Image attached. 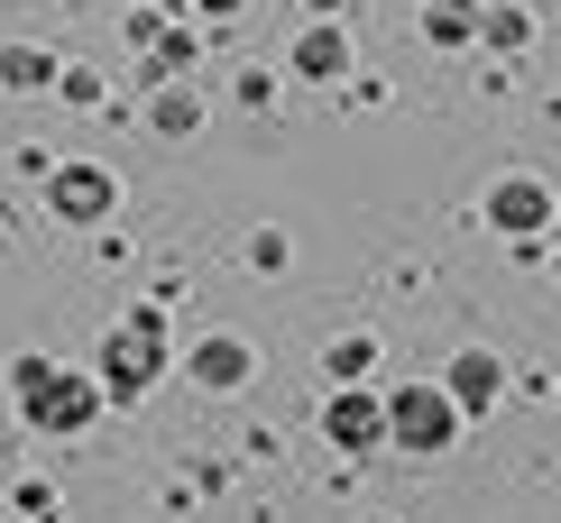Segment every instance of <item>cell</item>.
<instances>
[{
    "label": "cell",
    "instance_id": "1",
    "mask_svg": "<svg viewBox=\"0 0 561 523\" xmlns=\"http://www.w3.org/2000/svg\"><path fill=\"white\" fill-rule=\"evenodd\" d=\"M19 395H28V414L46 422V432H75V422H92V386H83V376H56L46 359H19Z\"/></svg>",
    "mask_w": 561,
    "mask_h": 523
},
{
    "label": "cell",
    "instance_id": "2",
    "mask_svg": "<svg viewBox=\"0 0 561 523\" xmlns=\"http://www.w3.org/2000/svg\"><path fill=\"white\" fill-rule=\"evenodd\" d=\"M102 202H111V184L92 175V165H75V175H56V211H65V221H102Z\"/></svg>",
    "mask_w": 561,
    "mask_h": 523
},
{
    "label": "cell",
    "instance_id": "3",
    "mask_svg": "<svg viewBox=\"0 0 561 523\" xmlns=\"http://www.w3.org/2000/svg\"><path fill=\"white\" fill-rule=\"evenodd\" d=\"M0 74H10V83H46V56H37V46H10V56H0Z\"/></svg>",
    "mask_w": 561,
    "mask_h": 523
}]
</instances>
